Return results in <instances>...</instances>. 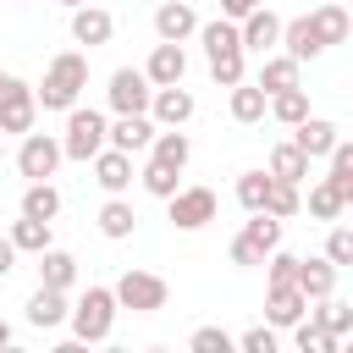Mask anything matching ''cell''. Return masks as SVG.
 <instances>
[{
    "instance_id": "obj_16",
    "label": "cell",
    "mask_w": 353,
    "mask_h": 353,
    "mask_svg": "<svg viewBox=\"0 0 353 353\" xmlns=\"http://www.w3.org/2000/svg\"><path fill=\"white\" fill-rule=\"evenodd\" d=\"M303 309H309V298H303L292 281H276V287H265V325L287 331L292 320H303Z\"/></svg>"
},
{
    "instance_id": "obj_2",
    "label": "cell",
    "mask_w": 353,
    "mask_h": 353,
    "mask_svg": "<svg viewBox=\"0 0 353 353\" xmlns=\"http://www.w3.org/2000/svg\"><path fill=\"white\" fill-rule=\"evenodd\" d=\"M66 325H72V342H83V347L110 342V331H116V292L110 287H88L66 309Z\"/></svg>"
},
{
    "instance_id": "obj_43",
    "label": "cell",
    "mask_w": 353,
    "mask_h": 353,
    "mask_svg": "<svg viewBox=\"0 0 353 353\" xmlns=\"http://www.w3.org/2000/svg\"><path fill=\"white\" fill-rule=\"evenodd\" d=\"M237 347H243V353H276V325H248V331L237 336Z\"/></svg>"
},
{
    "instance_id": "obj_37",
    "label": "cell",
    "mask_w": 353,
    "mask_h": 353,
    "mask_svg": "<svg viewBox=\"0 0 353 353\" xmlns=\"http://www.w3.org/2000/svg\"><path fill=\"white\" fill-rule=\"evenodd\" d=\"M248 50H221V55H210V83L215 88H232V83H243L248 77Z\"/></svg>"
},
{
    "instance_id": "obj_24",
    "label": "cell",
    "mask_w": 353,
    "mask_h": 353,
    "mask_svg": "<svg viewBox=\"0 0 353 353\" xmlns=\"http://www.w3.org/2000/svg\"><path fill=\"white\" fill-rule=\"evenodd\" d=\"M336 265L320 254V259H298V276H292V287L303 292V298H325V292H336Z\"/></svg>"
},
{
    "instance_id": "obj_39",
    "label": "cell",
    "mask_w": 353,
    "mask_h": 353,
    "mask_svg": "<svg viewBox=\"0 0 353 353\" xmlns=\"http://www.w3.org/2000/svg\"><path fill=\"white\" fill-rule=\"evenodd\" d=\"M287 331H292V342H298V353H336V347H342V342H336L331 331H320L314 320H292Z\"/></svg>"
},
{
    "instance_id": "obj_28",
    "label": "cell",
    "mask_w": 353,
    "mask_h": 353,
    "mask_svg": "<svg viewBox=\"0 0 353 353\" xmlns=\"http://www.w3.org/2000/svg\"><path fill=\"white\" fill-rule=\"evenodd\" d=\"M22 215H33V221H55L61 215V188L44 176V182H28L22 188Z\"/></svg>"
},
{
    "instance_id": "obj_1",
    "label": "cell",
    "mask_w": 353,
    "mask_h": 353,
    "mask_svg": "<svg viewBox=\"0 0 353 353\" xmlns=\"http://www.w3.org/2000/svg\"><path fill=\"white\" fill-rule=\"evenodd\" d=\"M83 88H88V55L83 50H61L44 66V83L33 88V99H39V110H72Z\"/></svg>"
},
{
    "instance_id": "obj_30",
    "label": "cell",
    "mask_w": 353,
    "mask_h": 353,
    "mask_svg": "<svg viewBox=\"0 0 353 353\" xmlns=\"http://www.w3.org/2000/svg\"><path fill=\"white\" fill-rule=\"evenodd\" d=\"M270 176H276V182H303V176H309V154H303L292 138L276 143V149H270Z\"/></svg>"
},
{
    "instance_id": "obj_8",
    "label": "cell",
    "mask_w": 353,
    "mask_h": 353,
    "mask_svg": "<svg viewBox=\"0 0 353 353\" xmlns=\"http://www.w3.org/2000/svg\"><path fill=\"white\" fill-rule=\"evenodd\" d=\"M149 94H154V83L143 77V66H116V72H110V83H105V105H110L116 116L149 110Z\"/></svg>"
},
{
    "instance_id": "obj_25",
    "label": "cell",
    "mask_w": 353,
    "mask_h": 353,
    "mask_svg": "<svg viewBox=\"0 0 353 353\" xmlns=\"http://www.w3.org/2000/svg\"><path fill=\"white\" fill-rule=\"evenodd\" d=\"M309 22H314V33H320V44H325V50H331V44H347V33H353V17H347L336 0L314 6V11H309Z\"/></svg>"
},
{
    "instance_id": "obj_20",
    "label": "cell",
    "mask_w": 353,
    "mask_h": 353,
    "mask_svg": "<svg viewBox=\"0 0 353 353\" xmlns=\"http://www.w3.org/2000/svg\"><path fill=\"white\" fill-rule=\"evenodd\" d=\"M292 61H320L325 55V44H320V33H314V22L309 17H292V22H281V39H276Z\"/></svg>"
},
{
    "instance_id": "obj_48",
    "label": "cell",
    "mask_w": 353,
    "mask_h": 353,
    "mask_svg": "<svg viewBox=\"0 0 353 353\" xmlns=\"http://www.w3.org/2000/svg\"><path fill=\"white\" fill-rule=\"evenodd\" d=\"M55 6H66V11H72V6H83V0H55Z\"/></svg>"
},
{
    "instance_id": "obj_29",
    "label": "cell",
    "mask_w": 353,
    "mask_h": 353,
    "mask_svg": "<svg viewBox=\"0 0 353 353\" xmlns=\"http://www.w3.org/2000/svg\"><path fill=\"white\" fill-rule=\"evenodd\" d=\"M265 116H276L281 127H298V121L309 116V94H303V83H298V88H281V94H270V99H265Z\"/></svg>"
},
{
    "instance_id": "obj_33",
    "label": "cell",
    "mask_w": 353,
    "mask_h": 353,
    "mask_svg": "<svg viewBox=\"0 0 353 353\" xmlns=\"http://www.w3.org/2000/svg\"><path fill=\"white\" fill-rule=\"evenodd\" d=\"M243 237H248L259 254H270V248H281V221H276L270 210H248V221H243Z\"/></svg>"
},
{
    "instance_id": "obj_31",
    "label": "cell",
    "mask_w": 353,
    "mask_h": 353,
    "mask_svg": "<svg viewBox=\"0 0 353 353\" xmlns=\"http://www.w3.org/2000/svg\"><path fill=\"white\" fill-rule=\"evenodd\" d=\"M199 44H204V61H210V55H221V50H243V39H237V22H232V17L199 22Z\"/></svg>"
},
{
    "instance_id": "obj_12",
    "label": "cell",
    "mask_w": 353,
    "mask_h": 353,
    "mask_svg": "<svg viewBox=\"0 0 353 353\" xmlns=\"http://www.w3.org/2000/svg\"><path fill=\"white\" fill-rule=\"evenodd\" d=\"M199 33V11L188 0H160L154 6V39H171V44H188Z\"/></svg>"
},
{
    "instance_id": "obj_15",
    "label": "cell",
    "mask_w": 353,
    "mask_h": 353,
    "mask_svg": "<svg viewBox=\"0 0 353 353\" xmlns=\"http://www.w3.org/2000/svg\"><path fill=\"white\" fill-rule=\"evenodd\" d=\"M298 77H303V61H292L287 50H270V55H259V72H254V83L265 88V99H270V94H281V88H298Z\"/></svg>"
},
{
    "instance_id": "obj_17",
    "label": "cell",
    "mask_w": 353,
    "mask_h": 353,
    "mask_svg": "<svg viewBox=\"0 0 353 353\" xmlns=\"http://www.w3.org/2000/svg\"><path fill=\"white\" fill-rule=\"evenodd\" d=\"M336 138H342V132H336V121H331V116H314V110H309V116L292 127V143H298L309 160H325Z\"/></svg>"
},
{
    "instance_id": "obj_36",
    "label": "cell",
    "mask_w": 353,
    "mask_h": 353,
    "mask_svg": "<svg viewBox=\"0 0 353 353\" xmlns=\"http://www.w3.org/2000/svg\"><path fill=\"white\" fill-rule=\"evenodd\" d=\"M342 210H347V199L336 193V182H314L309 188V221H342Z\"/></svg>"
},
{
    "instance_id": "obj_47",
    "label": "cell",
    "mask_w": 353,
    "mask_h": 353,
    "mask_svg": "<svg viewBox=\"0 0 353 353\" xmlns=\"http://www.w3.org/2000/svg\"><path fill=\"white\" fill-rule=\"evenodd\" d=\"M11 336H17V331H11L6 320H0V347H11Z\"/></svg>"
},
{
    "instance_id": "obj_32",
    "label": "cell",
    "mask_w": 353,
    "mask_h": 353,
    "mask_svg": "<svg viewBox=\"0 0 353 353\" xmlns=\"http://www.w3.org/2000/svg\"><path fill=\"white\" fill-rule=\"evenodd\" d=\"M6 237H11V248H17V254H39V248H50V221H33V215H17Z\"/></svg>"
},
{
    "instance_id": "obj_49",
    "label": "cell",
    "mask_w": 353,
    "mask_h": 353,
    "mask_svg": "<svg viewBox=\"0 0 353 353\" xmlns=\"http://www.w3.org/2000/svg\"><path fill=\"white\" fill-rule=\"evenodd\" d=\"M0 77H6V72H0Z\"/></svg>"
},
{
    "instance_id": "obj_45",
    "label": "cell",
    "mask_w": 353,
    "mask_h": 353,
    "mask_svg": "<svg viewBox=\"0 0 353 353\" xmlns=\"http://www.w3.org/2000/svg\"><path fill=\"white\" fill-rule=\"evenodd\" d=\"M254 6H265V0H221V17H232V22H243Z\"/></svg>"
},
{
    "instance_id": "obj_9",
    "label": "cell",
    "mask_w": 353,
    "mask_h": 353,
    "mask_svg": "<svg viewBox=\"0 0 353 353\" xmlns=\"http://www.w3.org/2000/svg\"><path fill=\"white\" fill-rule=\"evenodd\" d=\"M193 110H199V99H193L182 83H165V88L149 94V121H154V127H188Z\"/></svg>"
},
{
    "instance_id": "obj_5",
    "label": "cell",
    "mask_w": 353,
    "mask_h": 353,
    "mask_svg": "<svg viewBox=\"0 0 353 353\" xmlns=\"http://www.w3.org/2000/svg\"><path fill=\"white\" fill-rule=\"evenodd\" d=\"M215 210H221L215 188H176V193L165 199V215H171L176 232H204V226L215 221Z\"/></svg>"
},
{
    "instance_id": "obj_11",
    "label": "cell",
    "mask_w": 353,
    "mask_h": 353,
    "mask_svg": "<svg viewBox=\"0 0 353 353\" xmlns=\"http://www.w3.org/2000/svg\"><path fill=\"white\" fill-rule=\"evenodd\" d=\"M237 39H243V50H248V55H270V50H276V39H281V17H276L270 6H254V11L237 22Z\"/></svg>"
},
{
    "instance_id": "obj_35",
    "label": "cell",
    "mask_w": 353,
    "mask_h": 353,
    "mask_svg": "<svg viewBox=\"0 0 353 353\" xmlns=\"http://www.w3.org/2000/svg\"><path fill=\"white\" fill-rule=\"evenodd\" d=\"M176 176H182V171H176V165H160V160H143V171H138L143 193H149V199H160V204H165V199H171V193L182 188Z\"/></svg>"
},
{
    "instance_id": "obj_40",
    "label": "cell",
    "mask_w": 353,
    "mask_h": 353,
    "mask_svg": "<svg viewBox=\"0 0 353 353\" xmlns=\"http://www.w3.org/2000/svg\"><path fill=\"white\" fill-rule=\"evenodd\" d=\"M265 193H270V171H243L237 176V204L243 210H265Z\"/></svg>"
},
{
    "instance_id": "obj_21",
    "label": "cell",
    "mask_w": 353,
    "mask_h": 353,
    "mask_svg": "<svg viewBox=\"0 0 353 353\" xmlns=\"http://www.w3.org/2000/svg\"><path fill=\"white\" fill-rule=\"evenodd\" d=\"M149 160H160V165H188L193 160V138L182 132V127H154V138H149V149H143Z\"/></svg>"
},
{
    "instance_id": "obj_7",
    "label": "cell",
    "mask_w": 353,
    "mask_h": 353,
    "mask_svg": "<svg viewBox=\"0 0 353 353\" xmlns=\"http://www.w3.org/2000/svg\"><path fill=\"white\" fill-rule=\"evenodd\" d=\"M39 121V99H33V83L22 77H0V132H33Z\"/></svg>"
},
{
    "instance_id": "obj_10",
    "label": "cell",
    "mask_w": 353,
    "mask_h": 353,
    "mask_svg": "<svg viewBox=\"0 0 353 353\" xmlns=\"http://www.w3.org/2000/svg\"><path fill=\"white\" fill-rule=\"evenodd\" d=\"M110 33H116V17L105 11V6H72V44H83V50H99V44H110Z\"/></svg>"
},
{
    "instance_id": "obj_38",
    "label": "cell",
    "mask_w": 353,
    "mask_h": 353,
    "mask_svg": "<svg viewBox=\"0 0 353 353\" xmlns=\"http://www.w3.org/2000/svg\"><path fill=\"white\" fill-rule=\"evenodd\" d=\"M265 210H270L276 221H292V215L303 210V193H298V182H276V176H270V193H265Z\"/></svg>"
},
{
    "instance_id": "obj_41",
    "label": "cell",
    "mask_w": 353,
    "mask_h": 353,
    "mask_svg": "<svg viewBox=\"0 0 353 353\" xmlns=\"http://www.w3.org/2000/svg\"><path fill=\"white\" fill-rule=\"evenodd\" d=\"M325 259H331L336 270H347V265H353V226L331 221V232H325Z\"/></svg>"
},
{
    "instance_id": "obj_34",
    "label": "cell",
    "mask_w": 353,
    "mask_h": 353,
    "mask_svg": "<svg viewBox=\"0 0 353 353\" xmlns=\"http://www.w3.org/2000/svg\"><path fill=\"white\" fill-rule=\"evenodd\" d=\"M325 160H331V171H325V182H336V193H342V199L353 204V143H347V138H336Z\"/></svg>"
},
{
    "instance_id": "obj_13",
    "label": "cell",
    "mask_w": 353,
    "mask_h": 353,
    "mask_svg": "<svg viewBox=\"0 0 353 353\" xmlns=\"http://www.w3.org/2000/svg\"><path fill=\"white\" fill-rule=\"evenodd\" d=\"M149 138H154V121H149V110L116 116V121L105 127V143H110V149H121V154H143V149H149Z\"/></svg>"
},
{
    "instance_id": "obj_22",
    "label": "cell",
    "mask_w": 353,
    "mask_h": 353,
    "mask_svg": "<svg viewBox=\"0 0 353 353\" xmlns=\"http://www.w3.org/2000/svg\"><path fill=\"white\" fill-rule=\"evenodd\" d=\"M66 292L61 287H33V298H28V325H39V331H55V325H66Z\"/></svg>"
},
{
    "instance_id": "obj_14",
    "label": "cell",
    "mask_w": 353,
    "mask_h": 353,
    "mask_svg": "<svg viewBox=\"0 0 353 353\" xmlns=\"http://www.w3.org/2000/svg\"><path fill=\"white\" fill-rule=\"evenodd\" d=\"M143 77H149L154 88L182 83V77H188V50H182V44H171V39H160V44L149 50V61H143Z\"/></svg>"
},
{
    "instance_id": "obj_18",
    "label": "cell",
    "mask_w": 353,
    "mask_h": 353,
    "mask_svg": "<svg viewBox=\"0 0 353 353\" xmlns=\"http://www.w3.org/2000/svg\"><path fill=\"white\" fill-rule=\"evenodd\" d=\"M88 165H94V182H99L105 193H127V188H132V154H121V149L105 143Z\"/></svg>"
},
{
    "instance_id": "obj_19",
    "label": "cell",
    "mask_w": 353,
    "mask_h": 353,
    "mask_svg": "<svg viewBox=\"0 0 353 353\" xmlns=\"http://www.w3.org/2000/svg\"><path fill=\"white\" fill-rule=\"evenodd\" d=\"M303 320H314L320 331H331L336 342L353 331V303H342L336 292H325V298H309V309H303Z\"/></svg>"
},
{
    "instance_id": "obj_6",
    "label": "cell",
    "mask_w": 353,
    "mask_h": 353,
    "mask_svg": "<svg viewBox=\"0 0 353 353\" xmlns=\"http://www.w3.org/2000/svg\"><path fill=\"white\" fill-rule=\"evenodd\" d=\"M61 138H50V132H22V143H17V176H28V182H44V176H55L61 171Z\"/></svg>"
},
{
    "instance_id": "obj_26",
    "label": "cell",
    "mask_w": 353,
    "mask_h": 353,
    "mask_svg": "<svg viewBox=\"0 0 353 353\" xmlns=\"http://www.w3.org/2000/svg\"><path fill=\"white\" fill-rule=\"evenodd\" d=\"M94 221H99V232H105L110 243H121V237H132V226H138V210H132L121 193H110V199L99 204V215H94Z\"/></svg>"
},
{
    "instance_id": "obj_44",
    "label": "cell",
    "mask_w": 353,
    "mask_h": 353,
    "mask_svg": "<svg viewBox=\"0 0 353 353\" xmlns=\"http://www.w3.org/2000/svg\"><path fill=\"white\" fill-rule=\"evenodd\" d=\"M226 254H232V265H243V270H248V265H265V254H259V248H254L243 232L232 237V248H226Z\"/></svg>"
},
{
    "instance_id": "obj_42",
    "label": "cell",
    "mask_w": 353,
    "mask_h": 353,
    "mask_svg": "<svg viewBox=\"0 0 353 353\" xmlns=\"http://www.w3.org/2000/svg\"><path fill=\"white\" fill-rule=\"evenodd\" d=\"M188 347H193V353H232V336H226L221 325H199V331L188 336Z\"/></svg>"
},
{
    "instance_id": "obj_27",
    "label": "cell",
    "mask_w": 353,
    "mask_h": 353,
    "mask_svg": "<svg viewBox=\"0 0 353 353\" xmlns=\"http://www.w3.org/2000/svg\"><path fill=\"white\" fill-rule=\"evenodd\" d=\"M226 110H232V121H243V127H254V121H265V88L259 83H232V99H226Z\"/></svg>"
},
{
    "instance_id": "obj_3",
    "label": "cell",
    "mask_w": 353,
    "mask_h": 353,
    "mask_svg": "<svg viewBox=\"0 0 353 353\" xmlns=\"http://www.w3.org/2000/svg\"><path fill=\"white\" fill-rule=\"evenodd\" d=\"M105 127H110L105 110H94V105H88V110L72 105V110H66V132H61V154L77 160V165H88V160L105 149Z\"/></svg>"
},
{
    "instance_id": "obj_4",
    "label": "cell",
    "mask_w": 353,
    "mask_h": 353,
    "mask_svg": "<svg viewBox=\"0 0 353 353\" xmlns=\"http://www.w3.org/2000/svg\"><path fill=\"white\" fill-rule=\"evenodd\" d=\"M110 292H116V309H132V314H160L171 303V287L154 270H121Z\"/></svg>"
},
{
    "instance_id": "obj_23",
    "label": "cell",
    "mask_w": 353,
    "mask_h": 353,
    "mask_svg": "<svg viewBox=\"0 0 353 353\" xmlns=\"http://www.w3.org/2000/svg\"><path fill=\"white\" fill-rule=\"evenodd\" d=\"M33 259H39V287H61V292H72V281H77V259H72L66 248L50 243V248H39Z\"/></svg>"
},
{
    "instance_id": "obj_46",
    "label": "cell",
    "mask_w": 353,
    "mask_h": 353,
    "mask_svg": "<svg viewBox=\"0 0 353 353\" xmlns=\"http://www.w3.org/2000/svg\"><path fill=\"white\" fill-rule=\"evenodd\" d=\"M11 270H17V248H11V237L0 232V281H6Z\"/></svg>"
}]
</instances>
